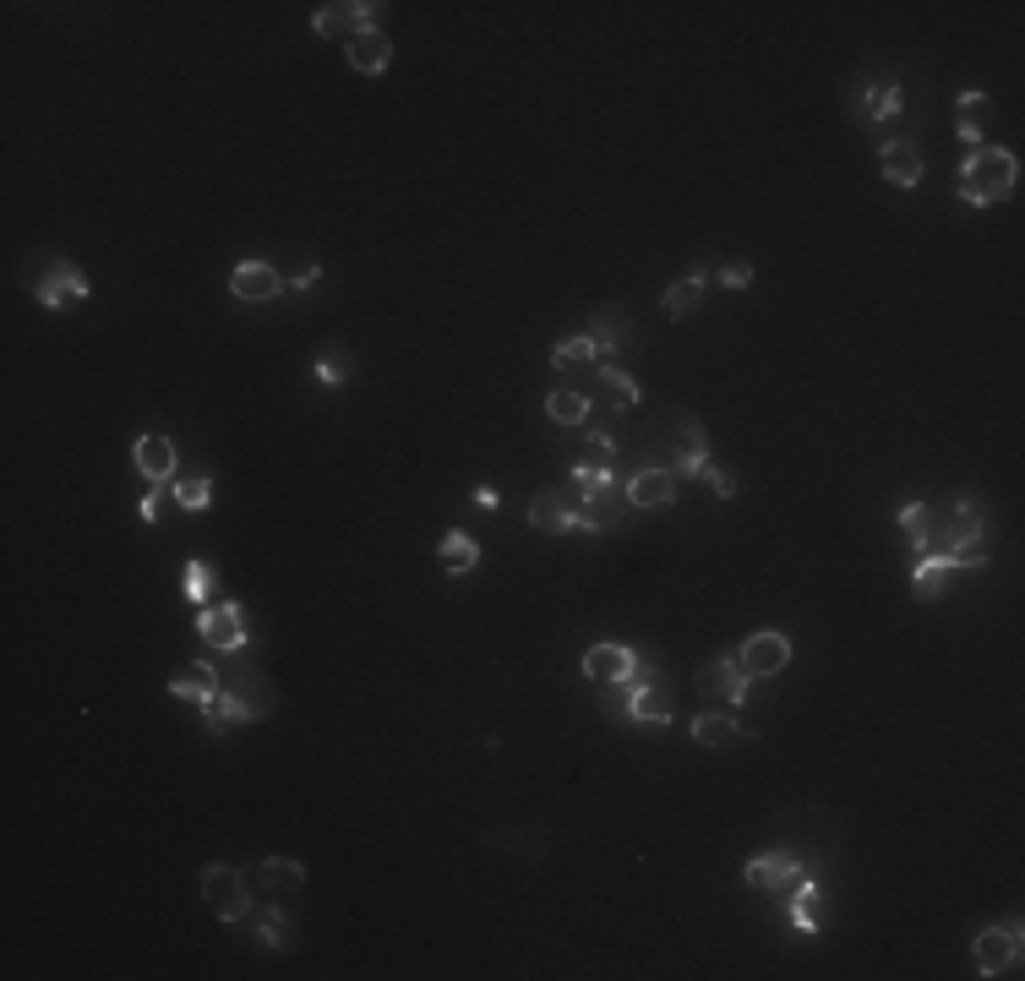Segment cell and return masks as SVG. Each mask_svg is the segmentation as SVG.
Segmentation results:
<instances>
[{
	"label": "cell",
	"mask_w": 1025,
	"mask_h": 981,
	"mask_svg": "<svg viewBox=\"0 0 1025 981\" xmlns=\"http://www.w3.org/2000/svg\"><path fill=\"white\" fill-rule=\"evenodd\" d=\"M257 883H263V889H274V894H290V889H300V883H305V867H300L294 856H268V861L257 867Z\"/></svg>",
	"instance_id": "4316f807"
},
{
	"label": "cell",
	"mask_w": 1025,
	"mask_h": 981,
	"mask_svg": "<svg viewBox=\"0 0 1025 981\" xmlns=\"http://www.w3.org/2000/svg\"><path fill=\"white\" fill-rule=\"evenodd\" d=\"M202 900H208V911L219 922H246L252 916V883L235 867H224V861L202 867Z\"/></svg>",
	"instance_id": "277c9868"
},
{
	"label": "cell",
	"mask_w": 1025,
	"mask_h": 981,
	"mask_svg": "<svg viewBox=\"0 0 1025 981\" xmlns=\"http://www.w3.org/2000/svg\"><path fill=\"white\" fill-rule=\"evenodd\" d=\"M316 279H322V268L311 263V268H300V274H294V289H311V283H316Z\"/></svg>",
	"instance_id": "f6af8a7d"
},
{
	"label": "cell",
	"mask_w": 1025,
	"mask_h": 981,
	"mask_svg": "<svg viewBox=\"0 0 1025 981\" xmlns=\"http://www.w3.org/2000/svg\"><path fill=\"white\" fill-rule=\"evenodd\" d=\"M33 294H38V305L60 311L71 300H88V279L71 257H49V274H33Z\"/></svg>",
	"instance_id": "52a82bcc"
},
{
	"label": "cell",
	"mask_w": 1025,
	"mask_h": 981,
	"mask_svg": "<svg viewBox=\"0 0 1025 981\" xmlns=\"http://www.w3.org/2000/svg\"><path fill=\"white\" fill-rule=\"evenodd\" d=\"M316 377L333 382V388L349 382V355H344V349H322V355H316Z\"/></svg>",
	"instance_id": "8d00e7d4"
},
{
	"label": "cell",
	"mask_w": 1025,
	"mask_h": 981,
	"mask_svg": "<svg viewBox=\"0 0 1025 981\" xmlns=\"http://www.w3.org/2000/svg\"><path fill=\"white\" fill-rule=\"evenodd\" d=\"M589 360H600V355H594V338H589V333H584V338H568V344H557V349H552V366H557L562 377H568V371H584Z\"/></svg>",
	"instance_id": "4dcf8cb0"
},
{
	"label": "cell",
	"mask_w": 1025,
	"mask_h": 981,
	"mask_svg": "<svg viewBox=\"0 0 1025 981\" xmlns=\"http://www.w3.org/2000/svg\"><path fill=\"white\" fill-rule=\"evenodd\" d=\"M894 524L905 529V540H911V551H916L922 535H927V502H905V508L894 513Z\"/></svg>",
	"instance_id": "e575fe53"
},
{
	"label": "cell",
	"mask_w": 1025,
	"mask_h": 981,
	"mask_svg": "<svg viewBox=\"0 0 1025 981\" xmlns=\"http://www.w3.org/2000/svg\"><path fill=\"white\" fill-rule=\"evenodd\" d=\"M742 878H747V889H769V883L796 878V861H791V856H780V850H769V856H753Z\"/></svg>",
	"instance_id": "d4e9b609"
},
{
	"label": "cell",
	"mask_w": 1025,
	"mask_h": 981,
	"mask_svg": "<svg viewBox=\"0 0 1025 981\" xmlns=\"http://www.w3.org/2000/svg\"><path fill=\"white\" fill-rule=\"evenodd\" d=\"M868 115H873V121H889V115H900V88H894V82H883L879 93H873Z\"/></svg>",
	"instance_id": "74e56055"
},
{
	"label": "cell",
	"mask_w": 1025,
	"mask_h": 981,
	"mask_svg": "<svg viewBox=\"0 0 1025 981\" xmlns=\"http://www.w3.org/2000/svg\"><path fill=\"white\" fill-rule=\"evenodd\" d=\"M573 491H579V497H594V491H611V469H605L600 458H594V464H579V469H573Z\"/></svg>",
	"instance_id": "d590c367"
},
{
	"label": "cell",
	"mask_w": 1025,
	"mask_h": 981,
	"mask_svg": "<svg viewBox=\"0 0 1025 981\" xmlns=\"http://www.w3.org/2000/svg\"><path fill=\"white\" fill-rule=\"evenodd\" d=\"M699 693L710 703H726V709H736V703L747 699V688H753V677H747V666L742 660H710V666H699Z\"/></svg>",
	"instance_id": "30bf717a"
},
{
	"label": "cell",
	"mask_w": 1025,
	"mask_h": 981,
	"mask_svg": "<svg viewBox=\"0 0 1025 981\" xmlns=\"http://www.w3.org/2000/svg\"><path fill=\"white\" fill-rule=\"evenodd\" d=\"M1015 180H1021V158L1010 147H977L960 169V197L971 208H993L1015 197Z\"/></svg>",
	"instance_id": "7a4b0ae2"
},
{
	"label": "cell",
	"mask_w": 1025,
	"mask_h": 981,
	"mask_svg": "<svg viewBox=\"0 0 1025 981\" xmlns=\"http://www.w3.org/2000/svg\"><path fill=\"white\" fill-rule=\"evenodd\" d=\"M699 300H704V268H688V279H677L666 294H660V305H666V316H693L699 311Z\"/></svg>",
	"instance_id": "cb8c5ba5"
},
{
	"label": "cell",
	"mask_w": 1025,
	"mask_h": 981,
	"mask_svg": "<svg viewBox=\"0 0 1025 981\" xmlns=\"http://www.w3.org/2000/svg\"><path fill=\"white\" fill-rule=\"evenodd\" d=\"M197 633L213 644V649H224V655H235V649H246V616H241V605L235 600H219V605H202V616H197Z\"/></svg>",
	"instance_id": "9c48e42d"
},
{
	"label": "cell",
	"mask_w": 1025,
	"mask_h": 981,
	"mask_svg": "<svg viewBox=\"0 0 1025 981\" xmlns=\"http://www.w3.org/2000/svg\"><path fill=\"white\" fill-rule=\"evenodd\" d=\"M175 491V502L186 508V513H202L208 502H213V480L208 475H197V480H180V486H169Z\"/></svg>",
	"instance_id": "d6a6232c"
},
{
	"label": "cell",
	"mask_w": 1025,
	"mask_h": 981,
	"mask_svg": "<svg viewBox=\"0 0 1025 981\" xmlns=\"http://www.w3.org/2000/svg\"><path fill=\"white\" fill-rule=\"evenodd\" d=\"M721 283H732V289H747V283H753V268H747V263H726V268H721Z\"/></svg>",
	"instance_id": "b9f144b4"
},
{
	"label": "cell",
	"mask_w": 1025,
	"mask_h": 981,
	"mask_svg": "<svg viewBox=\"0 0 1025 981\" xmlns=\"http://www.w3.org/2000/svg\"><path fill=\"white\" fill-rule=\"evenodd\" d=\"M257 938H263L268 949H294V944H300V933H294V922L285 916V911H263V922H257Z\"/></svg>",
	"instance_id": "f546056e"
},
{
	"label": "cell",
	"mask_w": 1025,
	"mask_h": 981,
	"mask_svg": "<svg viewBox=\"0 0 1025 981\" xmlns=\"http://www.w3.org/2000/svg\"><path fill=\"white\" fill-rule=\"evenodd\" d=\"M132 458H137V469H143L147 486H175V442L169 436H137V447H132Z\"/></svg>",
	"instance_id": "4fadbf2b"
},
{
	"label": "cell",
	"mask_w": 1025,
	"mask_h": 981,
	"mask_svg": "<svg viewBox=\"0 0 1025 981\" xmlns=\"http://www.w3.org/2000/svg\"><path fill=\"white\" fill-rule=\"evenodd\" d=\"M546 415L557 425H584L589 421V399L579 393V388H552V399H546Z\"/></svg>",
	"instance_id": "f1b7e54d"
},
{
	"label": "cell",
	"mask_w": 1025,
	"mask_h": 981,
	"mask_svg": "<svg viewBox=\"0 0 1025 981\" xmlns=\"http://www.w3.org/2000/svg\"><path fill=\"white\" fill-rule=\"evenodd\" d=\"M960 142H966V147H971V153H977V147H982V132H977V121H960Z\"/></svg>",
	"instance_id": "ee69618b"
},
{
	"label": "cell",
	"mask_w": 1025,
	"mask_h": 981,
	"mask_svg": "<svg viewBox=\"0 0 1025 981\" xmlns=\"http://www.w3.org/2000/svg\"><path fill=\"white\" fill-rule=\"evenodd\" d=\"M791 922H796V933H824L818 878H802V872H796V900H791Z\"/></svg>",
	"instance_id": "603a6c76"
},
{
	"label": "cell",
	"mask_w": 1025,
	"mask_h": 981,
	"mask_svg": "<svg viewBox=\"0 0 1025 981\" xmlns=\"http://www.w3.org/2000/svg\"><path fill=\"white\" fill-rule=\"evenodd\" d=\"M633 508H671V497H677V475L671 469H638L633 480H627V491H622Z\"/></svg>",
	"instance_id": "2e32d148"
},
{
	"label": "cell",
	"mask_w": 1025,
	"mask_h": 981,
	"mask_svg": "<svg viewBox=\"0 0 1025 981\" xmlns=\"http://www.w3.org/2000/svg\"><path fill=\"white\" fill-rule=\"evenodd\" d=\"M437 561L447 572H475V567H480V546H475L464 529H447L442 546H437Z\"/></svg>",
	"instance_id": "484cf974"
},
{
	"label": "cell",
	"mask_w": 1025,
	"mask_h": 981,
	"mask_svg": "<svg viewBox=\"0 0 1025 981\" xmlns=\"http://www.w3.org/2000/svg\"><path fill=\"white\" fill-rule=\"evenodd\" d=\"M344 49H349V66H355V71H366V77H382V71H388V60H393V44H388V33H382V27L355 33Z\"/></svg>",
	"instance_id": "9a60e30c"
},
{
	"label": "cell",
	"mask_w": 1025,
	"mask_h": 981,
	"mask_svg": "<svg viewBox=\"0 0 1025 981\" xmlns=\"http://www.w3.org/2000/svg\"><path fill=\"white\" fill-rule=\"evenodd\" d=\"M213 589H219V572H213L208 561H186V594H191L197 605H208Z\"/></svg>",
	"instance_id": "836d02e7"
},
{
	"label": "cell",
	"mask_w": 1025,
	"mask_h": 981,
	"mask_svg": "<svg viewBox=\"0 0 1025 981\" xmlns=\"http://www.w3.org/2000/svg\"><path fill=\"white\" fill-rule=\"evenodd\" d=\"M164 491H169V486H158V491H147L143 497V524H158V513H164Z\"/></svg>",
	"instance_id": "7bdbcfd3"
},
{
	"label": "cell",
	"mask_w": 1025,
	"mask_h": 981,
	"mask_svg": "<svg viewBox=\"0 0 1025 981\" xmlns=\"http://www.w3.org/2000/svg\"><path fill=\"white\" fill-rule=\"evenodd\" d=\"M879 169H883L889 186H905V191H911V186L922 180V147H916V142H883Z\"/></svg>",
	"instance_id": "ac0fdd59"
},
{
	"label": "cell",
	"mask_w": 1025,
	"mask_h": 981,
	"mask_svg": "<svg viewBox=\"0 0 1025 981\" xmlns=\"http://www.w3.org/2000/svg\"><path fill=\"white\" fill-rule=\"evenodd\" d=\"M633 327H627V311L622 305H605V311H594V327H589V338H594V355L600 360H611L616 349H622V338H627Z\"/></svg>",
	"instance_id": "ffe728a7"
},
{
	"label": "cell",
	"mask_w": 1025,
	"mask_h": 981,
	"mask_svg": "<svg viewBox=\"0 0 1025 981\" xmlns=\"http://www.w3.org/2000/svg\"><path fill=\"white\" fill-rule=\"evenodd\" d=\"M638 508L622 497V491H594V497H579V513H573V529H589V535H616Z\"/></svg>",
	"instance_id": "ba28073f"
},
{
	"label": "cell",
	"mask_w": 1025,
	"mask_h": 981,
	"mask_svg": "<svg viewBox=\"0 0 1025 981\" xmlns=\"http://www.w3.org/2000/svg\"><path fill=\"white\" fill-rule=\"evenodd\" d=\"M594 377H600V388H605V393L616 399V410H633V404H638V382H633L627 371H616V366H600Z\"/></svg>",
	"instance_id": "1f68e13d"
},
{
	"label": "cell",
	"mask_w": 1025,
	"mask_h": 981,
	"mask_svg": "<svg viewBox=\"0 0 1025 981\" xmlns=\"http://www.w3.org/2000/svg\"><path fill=\"white\" fill-rule=\"evenodd\" d=\"M589 447H594V453H600V464H605V458L616 453V436H611V431H600V425H589Z\"/></svg>",
	"instance_id": "60d3db41"
},
{
	"label": "cell",
	"mask_w": 1025,
	"mask_h": 981,
	"mask_svg": "<svg viewBox=\"0 0 1025 981\" xmlns=\"http://www.w3.org/2000/svg\"><path fill=\"white\" fill-rule=\"evenodd\" d=\"M949 557H916V572H911V589H916V600H938V589L949 583Z\"/></svg>",
	"instance_id": "83f0119b"
},
{
	"label": "cell",
	"mask_w": 1025,
	"mask_h": 981,
	"mask_svg": "<svg viewBox=\"0 0 1025 981\" xmlns=\"http://www.w3.org/2000/svg\"><path fill=\"white\" fill-rule=\"evenodd\" d=\"M573 513H579V491L541 486L535 502H530V524H535V535H568V529H573Z\"/></svg>",
	"instance_id": "8fae6325"
},
{
	"label": "cell",
	"mask_w": 1025,
	"mask_h": 981,
	"mask_svg": "<svg viewBox=\"0 0 1025 981\" xmlns=\"http://www.w3.org/2000/svg\"><path fill=\"white\" fill-rule=\"evenodd\" d=\"M704 464H710V436H704V425L693 415H682L677 421V469L671 475H699Z\"/></svg>",
	"instance_id": "d6986e66"
},
{
	"label": "cell",
	"mask_w": 1025,
	"mask_h": 981,
	"mask_svg": "<svg viewBox=\"0 0 1025 981\" xmlns=\"http://www.w3.org/2000/svg\"><path fill=\"white\" fill-rule=\"evenodd\" d=\"M971 955H977V971H982V977H1010V971L1021 966V922L988 927V933L971 944Z\"/></svg>",
	"instance_id": "8992f818"
},
{
	"label": "cell",
	"mask_w": 1025,
	"mask_h": 981,
	"mask_svg": "<svg viewBox=\"0 0 1025 981\" xmlns=\"http://www.w3.org/2000/svg\"><path fill=\"white\" fill-rule=\"evenodd\" d=\"M736 660L747 666V677H780L791 666V638L786 633H753Z\"/></svg>",
	"instance_id": "7c38bea8"
},
{
	"label": "cell",
	"mask_w": 1025,
	"mask_h": 981,
	"mask_svg": "<svg viewBox=\"0 0 1025 981\" xmlns=\"http://www.w3.org/2000/svg\"><path fill=\"white\" fill-rule=\"evenodd\" d=\"M982 561H988V540H966L949 551V567H982Z\"/></svg>",
	"instance_id": "f35d334b"
},
{
	"label": "cell",
	"mask_w": 1025,
	"mask_h": 981,
	"mask_svg": "<svg viewBox=\"0 0 1025 981\" xmlns=\"http://www.w3.org/2000/svg\"><path fill=\"white\" fill-rule=\"evenodd\" d=\"M699 475H704V480L715 486V497H736V480H732V475H726V469H715V464H704Z\"/></svg>",
	"instance_id": "ab89813d"
},
{
	"label": "cell",
	"mask_w": 1025,
	"mask_h": 981,
	"mask_svg": "<svg viewBox=\"0 0 1025 981\" xmlns=\"http://www.w3.org/2000/svg\"><path fill=\"white\" fill-rule=\"evenodd\" d=\"M219 688H224V682L213 677V666H208V660H197L191 671H180V677L169 682V693H175V699H191V703H202V709L213 703V693H219Z\"/></svg>",
	"instance_id": "44dd1931"
},
{
	"label": "cell",
	"mask_w": 1025,
	"mask_h": 981,
	"mask_svg": "<svg viewBox=\"0 0 1025 981\" xmlns=\"http://www.w3.org/2000/svg\"><path fill=\"white\" fill-rule=\"evenodd\" d=\"M633 660H638V655H633L627 644H594L584 655V677L600 682V688H611V682H622V677L633 671Z\"/></svg>",
	"instance_id": "5bb4252c"
},
{
	"label": "cell",
	"mask_w": 1025,
	"mask_h": 981,
	"mask_svg": "<svg viewBox=\"0 0 1025 981\" xmlns=\"http://www.w3.org/2000/svg\"><path fill=\"white\" fill-rule=\"evenodd\" d=\"M230 289H235L241 300H279V294H285V274L268 268V263H241V268L230 274Z\"/></svg>",
	"instance_id": "e0dca14e"
},
{
	"label": "cell",
	"mask_w": 1025,
	"mask_h": 981,
	"mask_svg": "<svg viewBox=\"0 0 1025 981\" xmlns=\"http://www.w3.org/2000/svg\"><path fill=\"white\" fill-rule=\"evenodd\" d=\"M688 731H693V742H699V747H732L736 736H747V731H742V725H736V720H732V709H715V714H699V720H693Z\"/></svg>",
	"instance_id": "7402d4cb"
},
{
	"label": "cell",
	"mask_w": 1025,
	"mask_h": 981,
	"mask_svg": "<svg viewBox=\"0 0 1025 981\" xmlns=\"http://www.w3.org/2000/svg\"><path fill=\"white\" fill-rule=\"evenodd\" d=\"M274 703H279L274 682H268L263 671L241 666V671L213 693V703H208V736H224L230 720H263V714H274Z\"/></svg>",
	"instance_id": "6da1fadb"
},
{
	"label": "cell",
	"mask_w": 1025,
	"mask_h": 981,
	"mask_svg": "<svg viewBox=\"0 0 1025 981\" xmlns=\"http://www.w3.org/2000/svg\"><path fill=\"white\" fill-rule=\"evenodd\" d=\"M622 688H627V703H622L627 720H638V725H671V714H677V693H671V677H666L660 666L633 660V671L622 677Z\"/></svg>",
	"instance_id": "3957f363"
},
{
	"label": "cell",
	"mask_w": 1025,
	"mask_h": 981,
	"mask_svg": "<svg viewBox=\"0 0 1025 981\" xmlns=\"http://www.w3.org/2000/svg\"><path fill=\"white\" fill-rule=\"evenodd\" d=\"M377 11H388V5H377V0H344V5H316L311 11V27L322 33V38H355V33H366V27H382L377 22Z\"/></svg>",
	"instance_id": "5b68a950"
}]
</instances>
